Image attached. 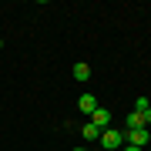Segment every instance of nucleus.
<instances>
[{"instance_id": "1", "label": "nucleus", "mask_w": 151, "mask_h": 151, "mask_svg": "<svg viewBox=\"0 0 151 151\" xmlns=\"http://www.w3.org/2000/svg\"><path fill=\"white\" fill-rule=\"evenodd\" d=\"M101 151H118V148H124V131H118V128H108V131H101Z\"/></svg>"}, {"instance_id": "2", "label": "nucleus", "mask_w": 151, "mask_h": 151, "mask_svg": "<svg viewBox=\"0 0 151 151\" xmlns=\"http://www.w3.org/2000/svg\"><path fill=\"white\" fill-rule=\"evenodd\" d=\"M148 141H151V131H148V128L124 131V145H134V148H141V145H148Z\"/></svg>"}, {"instance_id": "3", "label": "nucleus", "mask_w": 151, "mask_h": 151, "mask_svg": "<svg viewBox=\"0 0 151 151\" xmlns=\"http://www.w3.org/2000/svg\"><path fill=\"white\" fill-rule=\"evenodd\" d=\"M77 111L91 118V114L97 111V97H94V94H81V97H77Z\"/></svg>"}, {"instance_id": "4", "label": "nucleus", "mask_w": 151, "mask_h": 151, "mask_svg": "<svg viewBox=\"0 0 151 151\" xmlns=\"http://www.w3.org/2000/svg\"><path fill=\"white\" fill-rule=\"evenodd\" d=\"M91 124H97V128H101V131H108V124H111V111L97 104V111L91 114Z\"/></svg>"}, {"instance_id": "5", "label": "nucleus", "mask_w": 151, "mask_h": 151, "mask_svg": "<svg viewBox=\"0 0 151 151\" xmlns=\"http://www.w3.org/2000/svg\"><path fill=\"white\" fill-rule=\"evenodd\" d=\"M134 128H145V118H141L138 111H131L128 118H124V131H134Z\"/></svg>"}, {"instance_id": "6", "label": "nucleus", "mask_w": 151, "mask_h": 151, "mask_svg": "<svg viewBox=\"0 0 151 151\" xmlns=\"http://www.w3.org/2000/svg\"><path fill=\"white\" fill-rule=\"evenodd\" d=\"M81 134H84L87 141H97V138H101V128L91 124V121H84V124H81Z\"/></svg>"}, {"instance_id": "7", "label": "nucleus", "mask_w": 151, "mask_h": 151, "mask_svg": "<svg viewBox=\"0 0 151 151\" xmlns=\"http://www.w3.org/2000/svg\"><path fill=\"white\" fill-rule=\"evenodd\" d=\"M70 74H74V81H87V77H91V67L81 60V64H74V67H70Z\"/></svg>"}, {"instance_id": "8", "label": "nucleus", "mask_w": 151, "mask_h": 151, "mask_svg": "<svg viewBox=\"0 0 151 151\" xmlns=\"http://www.w3.org/2000/svg\"><path fill=\"white\" fill-rule=\"evenodd\" d=\"M148 108H151V101H148V97H138V101H134V111H138V114H145Z\"/></svg>"}, {"instance_id": "9", "label": "nucleus", "mask_w": 151, "mask_h": 151, "mask_svg": "<svg viewBox=\"0 0 151 151\" xmlns=\"http://www.w3.org/2000/svg\"><path fill=\"white\" fill-rule=\"evenodd\" d=\"M141 118H145V128H148V124H151V108H148L145 114H141Z\"/></svg>"}, {"instance_id": "10", "label": "nucleus", "mask_w": 151, "mask_h": 151, "mask_svg": "<svg viewBox=\"0 0 151 151\" xmlns=\"http://www.w3.org/2000/svg\"><path fill=\"white\" fill-rule=\"evenodd\" d=\"M121 151H141V148H134V145H124V148H121Z\"/></svg>"}, {"instance_id": "11", "label": "nucleus", "mask_w": 151, "mask_h": 151, "mask_svg": "<svg viewBox=\"0 0 151 151\" xmlns=\"http://www.w3.org/2000/svg\"><path fill=\"white\" fill-rule=\"evenodd\" d=\"M74 151H84V148H74Z\"/></svg>"}, {"instance_id": "12", "label": "nucleus", "mask_w": 151, "mask_h": 151, "mask_svg": "<svg viewBox=\"0 0 151 151\" xmlns=\"http://www.w3.org/2000/svg\"><path fill=\"white\" fill-rule=\"evenodd\" d=\"M0 47H4V40H0Z\"/></svg>"}]
</instances>
